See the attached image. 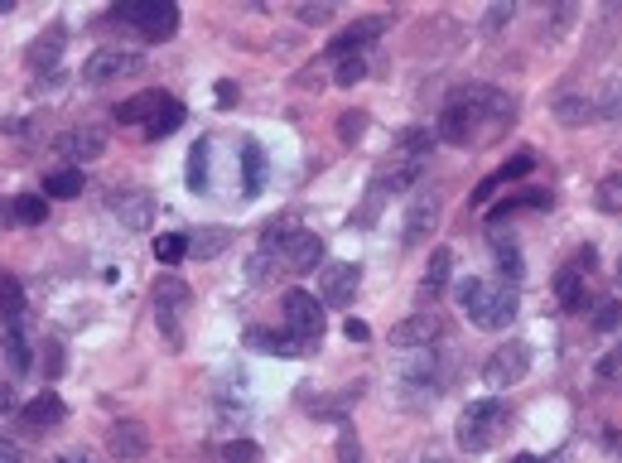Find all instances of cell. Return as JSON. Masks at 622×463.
<instances>
[{"instance_id":"4","label":"cell","mask_w":622,"mask_h":463,"mask_svg":"<svg viewBox=\"0 0 622 463\" xmlns=\"http://www.w3.org/2000/svg\"><path fill=\"white\" fill-rule=\"evenodd\" d=\"M266 251L285 271H314L324 261V237L309 227H266Z\"/></svg>"},{"instance_id":"28","label":"cell","mask_w":622,"mask_h":463,"mask_svg":"<svg viewBox=\"0 0 622 463\" xmlns=\"http://www.w3.org/2000/svg\"><path fill=\"white\" fill-rule=\"evenodd\" d=\"M20 314H25V290H20L15 275L0 271V328L10 324V319H20Z\"/></svg>"},{"instance_id":"11","label":"cell","mask_w":622,"mask_h":463,"mask_svg":"<svg viewBox=\"0 0 622 463\" xmlns=\"http://www.w3.org/2000/svg\"><path fill=\"white\" fill-rule=\"evenodd\" d=\"M594 266V251H579L569 266H560V275H555V300H560V309H569V314H579L584 309V271Z\"/></svg>"},{"instance_id":"3","label":"cell","mask_w":622,"mask_h":463,"mask_svg":"<svg viewBox=\"0 0 622 463\" xmlns=\"http://www.w3.org/2000/svg\"><path fill=\"white\" fill-rule=\"evenodd\" d=\"M507 430V406L502 401H468L459 415V430H454V439H459L463 454H483V449H492L497 444V435Z\"/></svg>"},{"instance_id":"5","label":"cell","mask_w":622,"mask_h":463,"mask_svg":"<svg viewBox=\"0 0 622 463\" xmlns=\"http://www.w3.org/2000/svg\"><path fill=\"white\" fill-rule=\"evenodd\" d=\"M111 20H121L126 29H136L140 39L160 44L179 29V5H169V0H121L111 10Z\"/></svg>"},{"instance_id":"13","label":"cell","mask_w":622,"mask_h":463,"mask_svg":"<svg viewBox=\"0 0 622 463\" xmlns=\"http://www.w3.org/2000/svg\"><path fill=\"white\" fill-rule=\"evenodd\" d=\"M246 348H261V353L271 357H309L319 343H304V338H295V333H271V328H246Z\"/></svg>"},{"instance_id":"44","label":"cell","mask_w":622,"mask_h":463,"mask_svg":"<svg viewBox=\"0 0 622 463\" xmlns=\"http://www.w3.org/2000/svg\"><path fill=\"white\" fill-rule=\"evenodd\" d=\"M598 377H603V382H622V348L598 357Z\"/></svg>"},{"instance_id":"29","label":"cell","mask_w":622,"mask_h":463,"mask_svg":"<svg viewBox=\"0 0 622 463\" xmlns=\"http://www.w3.org/2000/svg\"><path fill=\"white\" fill-rule=\"evenodd\" d=\"M430 145H434V136L415 126V131H401V136H396V155L410 160V164H425V160H430Z\"/></svg>"},{"instance_id":"31","label":"cell","mask_w":622,"mask_h":463,"mask_svg":"<svg viewBox=\"0 0 622 463\" xmlns=\"http://www.w3.org/2000/svg\"><path fill=\"white\" fill-rule=\"evenodd\" d=\"M44 193H49V198H78L82 169H54V174H44Z\"/></svg>"},{"instance_id":"53","label":"cell","mask_w":622,"mask_h":463,"mask_svg":"<svg viewBox=\"0 0 622 463\" xmlns=\"http://www.w3.org/2000/svg\"><path fill=\"white\" fill-rule=\"evenodd\" d=\"M512 463H541V459H536V454H516Z\"/></svg>"},{"instance_id":"54","label":"cell","mask_w":622,"mask_h":463,"mask_svg":"<svg viewBox=\"0 0 622 463\" xmlns=\"http://www.w3.org/2000/svg\"><path fill=\"white\" fill-rule=\"evenodd\" d=\"M15 10V0H0V15H10Z\"/></svg>"},{"instance_id":"47","label":"cell","mask_w":622,"mask_h":463,"mask_svg":"<svg viewBox=\"0 0 622 463\" xmlns=\"http://www.w3.org/2000/svg\"><path fill=\"white\" fill-rule=\"evenodd\" d=\"M299 20H304V25H328V20H333V5H299Z\"/></svg>"},{"instance_id":"33","label":"cell","mask_w":622,"mask_h":463,"mask_svg":"<svg viewBox=\"0 0 622 463\" xmlns=\"http://www.w3.org/2000/svg\"><path fill=\"white\" fill-rule=\"evenodd\" d=\"M184 116H189V111H184V102H169V107H164L160 116H155V121L145 126V136H150V140H164V136H174V131L184 126Z\"/></svg>"},{"instance_id":"21","label":"cell","mask_w":622,"mask_h":463,"mask_svg":"<svg viewBox=\"0 0 622 463\" xmlns=\"http://www.w3.org/2000/svg\"><path fill=\"white\" fill-rule=\"evenodd\" d=\"M169 102H174V97H164V92H140V97H131V102L116 107V121H121V126H140V121H145V126H150Z\"/></svg>"},{"instance_id":"14","label":"cell","mask_w":622,"mask_h":463,"mask_svg":"<svg viewBox=\"0 0 622 463\" xmlns=\"http://www.w3.org/2000/svg\"><path fill=\"white\" fill-rule=\"evenodd\" d=\"M102 150H107V126H78V131H68V136L58 140V155L73 160V169L82 160H97Z\"/></svg>"},{"instance_id":"6","label":"cell","mask_w":622,"mask_h":463,"mask_svg":"<svg viewBox=\"0 0 622 463\" xmlns=\"http://www.w3.org/2000/svg\"><path fill=\"white\" fill-rule=\"evenodd\" d=\"M140 68H145V54H136V49H116V44H107V49H97V54H92L87 63H82V82L102 87V82L136 78Z\"/></svg>"},{"instance_id":"45","label":"cell","mask_w":622,"mask_h":463,"mask_svg":"<svg viewBox=\"0 0 622 463\" xmlns=\"http://www.w3.org/2000/svg\"><path fill=\"white\" fill-rule=\"evenodd\" d=\"M512 15H516V5H492V10L483 15V29L487 34H497L502 25H512Z\"/></svg>"},{"instance_id":"41","label":"cell","mask_w":622,"mask_h":463,"mask_svg":"<svg viewBox=\"0 0 622 463\" xmlns=\"http://www.w3.org/2000/svg\"><path fill=\"white\" fill-rule=\"evenodd\" d=\"M618 324H622V304L618 300H603V304H598V314H594V328H598V333H613Z\"/></svg>"},{"instance_id":"51","label":"cell","mask_w":622,"mask_h":463,"mask_svg":"<svg viewBox=\"0 0 622 463\" xmlns=\"http://www.w3.org/2000/svg\"><path fill=\"white\" fill-rule=\"evenodd\" d=\"M217 102L232 107V102H237V87H232V82H217Z\"/></svg>"},{"instance_id":"27","label":"cell","mask_w":622,"mask_h":463,"mask_svg":"<svg viewBox=\"0 0 622 463\" xmlns=\"http://www.w3.org/2000/svg\"><path fill=\"white\" fill-rule=\"evenodd\" d=\"M449 275H454V251L449 246H434V256H430V266H425V295H439L444 285H449Z\"/></svg>"},{"instance_id":"56","label":"cell","mask_w":622,"mask_h":463,"mask_svg":"<svg viewBox=\"0 0 622 463\" xmlns=\"http://www.w3.org/2000/svg\"><path fill=\"white\" fill-rule=\"evenodd\" d=\"M20 463H29V459H20Z\"/></svg>"},{"instance_id":"40","label":"cell","mask_w":622,"mask_h":463,"mask_svg":"<svg viewBox=\"0 0 622 463\" xmlns=\"http://www.w3.org/2000/svg\"><path fill=\"white\" fill-rule=\"evenodd\" d=\"M34 362L44 367V377H58V372H63V348L49 338V343H39V357H34Z\"/></svg>"},{"instance_id":"25","label":"cell","mask_w":622,"mask_h":463,"mask_svg":"<svg viewBox=\"0 0 622 463\" xmlns=\"http://www.w3.org/2000/svg\"><path fill=\"white\" fill-rule=\"evenodd\" d=\"M227 246H232V232H227V227H203V232H193L189 237V256L213 261V256H222Z\"/></svg>"},{"instance_id":"52","label":"cell","mask_w":622,"mask_h":463,"mask_svg":"<svg viewBox=\"0 0 622 463\" xmlns=\"http://www.w3.org/2000/svg\"><path fill=\"white\" fill-rule=\"evenodd\" d=\"M54 463H92V459H87V449H68V454H58Z\"/></svg>"},{"instance_id":"12","label":"cell","mask_w":622,"mask_h":463,"mask_svg":"<svg viewBox=\"0 0 622 463\" xmlns=\"http://www.w3.org/2000/svg\"><path fill=\"white\" fill-rule=\"evenodd\" d=\"M357 280H362V266H352V261H328L324 275H319V285H324V304L348 309L352 295H357Z\"/></svg>"},{"instance_id":"49","label":"cell","mask_w":622,"mask_h":463,"mask_svg":"<svg viewBox=\"0 0 622 463\" xmlns=\"http://www.w3.org/2000/svg\"><path fill=\"white\" fill-rule=\"evenodd\" d=\"M343 333H348L352 343H367V338H372V328L362 324V319H348V328H343Z\"/></svg>"},{"instance_id":"26","label":"cell","mask_w":622,"mask_h":463,"mask_svg":"<svg viewBox=\"0 0 622 463\" xmlns=\"http://www.w3.org/2000/svg\"><path fill=\"white\" fill-rule=\"evenodd\" d=\"M555 116H560L565 126H589V121H598V107H594V97L574 92V97H560V102H555Z\"/></svg>"},{"instance_id":"39","label":"cell","mask_w":622,"mask_h":463,"mask_svg":"<svg viewBox=\"0 0 622 463\" xmlns=\"http://www.w3.org/2000/svg\"><path fill=\"white\" fill-rule=\"evenodd\" d=\"M531 169H536V155L521 150V155H516L507 169H497V179H487V184H507V179H521V174H531Z\"/></svg>"},{"instance_id":"22","label":"cell","mask_w":622,"mask_h":463,"mask_svg":"<svg viewBox=\"0 0 622 463\" xmlns=\"http://www.w3.org/2000/svg\"><path fill=\"white\" fill-rule=\"evenodd\" d=\"M487 246H492V256H497V271H502V280H507V285H516V280L526 275L521 246H516L512 237H502V232H492V237H487Z\"/></svg>"},{"instance_id":"17","label":"cell","mask_w":622,"mask_h":463,"mask_svg":"<svg viewBox=\"0 0 622 463\" xmlns=\"http://www.w3.org/2000/svg\"><path fill=\"white\" fill-rule=\"evenodd\" d=\"M0 348H5V362H10L15 372H29V367H34V353H39V348H34V338H29L25 314L0 328Z\"/></svg>"},{"instance_id":"24","label":"cell","mask_w":622,"mask_h":463,"mask_svg":"<svg viewBox=\"0 0 622 463\" xmlns=\"http://www.w3.org/2000/svg\"><path fill=\"white\" fill-rule=\"evenodd\" d=\"M266 184V150L256 145V140H246L242 145V193L246 198H256Z\"/></svg>"},{"instance_id":"20","label":"cell","mask_w":622,"mask_h":463,"mask_svg":"<svg viewBox=\"0 0 622 463\" xmlns=\"http://www.w3.org/2000/svg\"><path fill=\"white\" fill-rule=\"evenodd\" d=\"M63 415H68V406L58 401L54 391H39L29 406H20V425L25 430H54V425H63Z\"/></svg>"},{"instance_id":"7","label":"cell","mask_w":622,"mask_h":463,"mask_svg":"<svg viewBox=\"0 0 622 463\" xmlns=\"http://www.w3.org/2000/svg\"><path fill=\"white\" fill-rule=\"evenodd\" d=\"M280 314H285V333H295L304 343H319V333H324V300H314L309 290H285Z\"/></svg>"},{"instance_id":"46","label":"cell","mask_w":622,"mask_h":463,"mask_svg":"<svg viewBox=\"0 0 622 463\" xmlns=\"http://www.w3.org/2000/svg\"><path fill=\"white\" fill-rule=\"evenodd\" d=\"M338 463H362V444H357V435H352V430H343V435H338Z\"/></svg>"},{"instance_id":"43","label":"cell","mask_w":622,"mask_h":463,"mask_svg":"<svg viewBox=\"0 0 622 463\" xmlns=\"http://www.w3.org/2000/svg\"><path fill=\"white\" fill-rule=\"evenodd\" d=\"M367 78V63L362 58H343L338 63V87H352V82H362Z\"/></svg>"},{"instance_id":"34","label":"cell","mask_w":622,"mask_h":463,"mask_svg":"<svg viewBox=\"0 0 622 463\" xmlns=\"http://www.w3.org/2000/svg\"><path fill=\"white\" fill-rule=\"evenodd\" d=\"M208 155H213L208 140H198V145L189 150V189L193 193H208Z\"/></svg>"},{"instance_id":"8","label":"cell","mask_w":622,"mask_h":463,"mask_svg":"<svg viewBox=\"0 0 622 463\" xmlns=\"http://www.w3.org/2000/svg\"><path fill=\"white\" fill-rule=\"evenodd\" d=\"M531 372V348L526 343H502V348H492L483 362V382L492 386V391H507V386H516L521 377Z\"/></svg>"},{"instance_id":"18","label":"cell","mask_w":622,"mask_h":463,"mask_svg":"<svg viewBox=\"0 0 622 463\" xmlns=\"http://www.w3.org/2000/svg\"><path fill=\"white\" fill-rule=\"evenodd\" d=\"M434 227H439V198L434 193H420L415 203H410L406 213V227H401V242L406 246H420L425 237H430Z\"/></svg>"},{"instance_id":"16","label":"cell","mask_w":622,"mask_h":463,"mask_svg":"<svg viewBox=\"0 0 622 463\" xmlns=\"http://www.w3.org/2000/svg\"><path fill=\"white\" fill-rule=\"evenodd\" d=\"M381 34H386V20H381V15H372V20H357V25L343 29V34L328 44V54L338 58V63H343V58H362L367 39H381Z\"/></svg>"},{"instance_id":"1","label":"cell","mask_w":622,"mask_h":463,"mask_svg":"<svg viewBox=\"0 0 622 463\" xmlns=\"http://www.w3.org/2000/svg\"><path fill=\"white\" fill-rule=\"evenodd\" d=\"M512 97L487 87V82H468L449 97V107L439 111V126H434V140L444 145H468L478 136V121H507L512 116Z\"/></svg>"},{"instance_id":"9","label":"cell","mask_w":622,"mask_h":463,"mask_svg":"<svg viewBox=\"0 0 622 463\" xmlns=\"http://www.w3.org/2000/svg\"><path fill=\"white\" fill-rule=\"evenodd\" d=\"M184 304H189V285L179 275H160V285H155V319L169 333V343H179V309Z\"/></svg>"},{"instance_id":"35","label":"cell","mask_w":622,"mask_h":463,"mask_svg":"<svg viewBox=\"0 0 622 463\" xmlns=\"http://www.w3.org/2000/svg\"><path fill=\"white\" fill-rule=\"evenodd\" d=\"M594 107H598V121H618L622 116V82H608V87L594 97Z\"/></svg>"},{"instance_id":"19","label":"cell","mask_w":622,"mask_h":463,"mask_svg":"<svg viewBox=\"0 0 622 463\" xmlns=\"http://www.w3.org/2000/svg\"><path fill=\"white\" fill-rule=\"evenodd\" d=\"M111 213L121 218V227H131V232H145L150 218H155V198L145 189H131V193H116V203H111Z\"/></svg>"},{"instance_id":"48","label":"cell","mask_w":622,"mask_h":463,"mask_svg":"<svg viewBox=\"0 0 622 463\" xmlns=\"http://www.w3.org/2000/svg\"><path fill=\"white\" fill-rule=\"evenodd\" d=\"M20 459H25V449L15 439H0V463H20Z\"/></svg>"},{"instance_id":"37","label":"cell","mask_w":622,"mask_h":463,"mask_svg":"<svg viewBox=\"0 0 622 463\" xmlns=\"http://www.w3.org/2000/svg\"><path fill=\"white\" fill-rule=\"evenodd\" d=\"M44 213H49V203H44L39 193H20V198H15V218L25 222V227L44 222Z\"/></svg>"},{"instance_id":"36","label":"cell","mask_w":622,"mask_h":463,"mask_svg":"<svg viewBox=\"0 0 622 463\" xmlns=\"http://www.w3.org/2000/svg\"><path fill=\"white\" fill-rule=\"evenodd\" d=\"M362 136H367V111H343V116H338V140H343V145H357Z\"/></svg>"},{"instance_id":"23","label":"cell","mask_w":622,"mask_h":463,"mask_svg":"<svg viewBox=\"0 0 622 463\" xmlns=\"http://www.w3.org/2000/svg\"><path fill=\"white\" fill-rule=\"evenodd\" d=\"M58 54H63V25H49L34 44L25 49V63L29 68H54Z\"/></svg>"},{"instance_id":"42","label":"cell","mask_w":622,"mask_h":463,"mask_svg":"<svg viewBox=\"0 0 622 463\" xmlns=\"http://www.w3.org/2000/svg\"><path fill=\"white\" fill-rule=\"evenodd\" d=\"M550 203H555L550 193H521L516 203H507V208H497L492 218H507V213H516V208H550Z\"/></svg>"},{"instance_id":"2","label":"cell","mask_w":622,"mask_h":463,"mask_svg":"<svg viewBox=\"0 0 622 463\" xmlns=\"http://www.w3.org/2000/svg\"><path fill=\"white\" fill-rule=\"evenodd\" d=\"M454 300H459L463 314H468L478 328H487V333L507 328L516 319V309H521L516 285H507V280H487V275H463L459 285H454Z\"/></svg>"},{"instance_id":"10","label":"cell","mask_w":622,"mask_h":463,"mask_svg":"<svg viewBox=\"0 0 622 463\" xmlns=\"http://www.w3.org/2000/svg\"><path fill=\"white\" fill-rule=\"evenodd\" d=\"M439 333H444V319H439V314H410V319H401V324L391 328V348L415 353V348H430Z\"/></svg>"},{"instance_id":"15","label":"cell","mask_w":622,"mask_h":463,"mask_svg":"<svg viewBox=\"0 0 622 463\" xmlns=\"http://www.w3.org/2000/svg\"><path fill=\"white\" fill-rule=\"evenodd\" d=\"M107 449L116 454V459L136 463V459H145V454H150V430H145L140 420H121V425H111Z\"/></svg>"},{"instance_id":"38","label":"cell","mask_w":622,"mask_h":463,"mask_svg":"<svg viewBox=\"0 0 622 463\" xmlns=\"http://www.w3.org/2000/svg\"><path fill=\"white\" fill-rule=\"evenodd\" d=\"M222 463H261V449L251 439H227L222 444Z\"/></svg>"},{"instance_id":"32","label":"cell","mask_w":622,"mask_h":463,"mask_svg":"<svg viewBox=\"0 0 622 463\" xmlns=\"http://www.w3.org/2000/svg\"><path fill=\"white\" fill-rule=\"evenodd\" d=\"M184 256H189V237L184 232H160L155 237V261L160 266H179Z\"/></svg>"},{"instance_id":"30","label":"cell","mask_w":622,"mask_h":463,"mask_svg":"<svg viewBox=\"0 0 622 463\" xmlns=\"http://www.w3.org/2000/svg\"><path fill=\"white\" fill-rule=\"evenodd\" d=\"M594 208H598V213H608V218H618V213H622V169H618V174H603V179H598Z\"/></svg>"},{"instance_id":"50","label":"cell","mask_w":622,"mask_h":463,"mask_svg":"<svg viewBox=\"0 0 622 463\" xmlns=\"http://www.w3.org/2000/svg\"><path fill=\"white\" fill-rule=\"evenodd\" d=\"M10 410H20V406H15V391H10V386H0V420H5Z\"/></svg>"},{"instance_id":"55","label":"cell","mask_w":622,"mask_h":463,"mask_svg":"<svg viewBox=\"0 0 622 463\" xmlns=\"http://www.w3.org/2000/svg\"><path fill=\"white\" fill-rule=\"evenodd\" d=\"M618 285H622V261H618Z\"/></svg>"}]
</instances>
